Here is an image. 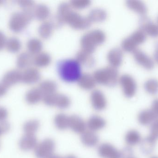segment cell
I'll return each instance as SVG.
<instances>
[{"mask_svg": "<svg viewBox=\"0 0 158 158\" xmlns=\"http://www.w3.org/2000/svg\"><path fill=\"white\" fill-rule=\"evenodd\" d=\"M57 72L60 79L65 82H77L81 75V66L76 59L60 61L57 65Z\"/></svg>", "mask_w": 158, "mask_h": 158, "instance_id": "1", "label": "cell"}, {"mask_svg": "<svg viewBox=\"0 0 158 158\" xmlns=\"http://www.w3.org/2000/svg\"><path fill=\"white\" fill-rule=\"evenodd\" d=\"M106 36L102 30L95 29L85 33L80 40L81 50L93 54L97 47L103 44L106 41Z\"/></svg>", "mask_w": 158, "mask_h": 158, "instance_id": "2", "label": "cell"}, {"mask_svg": "<svg viewBox=\"0 0 158 158\" xmlns=\"http://www.w3.org/2000/svg\"><path fill=\"white\" fill-rule=\"evenodd\" d=\"M93 75L97 83L108 87L115 86L120 77L118 69L109 66L96 70Z\"/></svg>", "mask_w": 158, "mask_h": 158, "instance_id": "3", "label": "cell"}, {"mask_svg": "<svg viewBox=\"0 0 158 158\" xmlns=\"http://www.w3.org/2000/svg\"><path fill=\"white\" fill-rule=\"evenodd\" d=\"M33 18V11L15 12L8 21L9 29L15 33H19L27 28Z\"/></svg>", "mask_w": 158, "mask_h": 158, "instance_id": "4", "label": "cell"}, {"mask_svg": "<svg viewBox=\"0 0 158 158\" xmlns=\"http://www.w3.org/2000/svg\"><path fill=\"white\" fill-rule=\"evenodd\" d=\"M42 101L48 106L56 107L60 109H67L71 105V100L68 96L57 92L44 95Z\"/></svg>", "mask_w": 158, "mask_h": 158, "instance_id": "5", "label": "cell"}, {"mask_svg": "<svg viewBox=\"0 0 158 158\" xmlns=\"http://www.w3.org/2000/svg\"><path fill=\"white\" fill-rule=\"evenodd\" d=\"M65 23L77 30H83L90 28L92 23L87 18L72 10L64 18Z\"/></svg>", "mask_w": 158, "mask_h": 158, "instance_id": "6", "label": "cell"}, {"mask_svg": "<svg viewBox=\"0 0 158 158\" xmlns=\"http://www.w3.org/2000/svg\"><path fill=\"white\" fill-rule=\"evenodd\" d=\"M56 148V143L51 138H46L38 144L34 149L37 158H48L53 155Z\"/></svg>", "mask_w": 158, "mask_h": 158, "instance_id": "7", "label": "cell"}, {"mask_svg": "<svg viewBox=\"0 0 158 158\" xmlns=\"http://www.w3.org/2000/svg\"><path fill=\"white\" fill-rule=\"evenodd\" d=\"M118 83L123 94L127 97H131L136 92L137 83L133 77L131 75L127 74L122 75L119 77Z\"/></svg>", "mask_w": 158, "mask_h": 158, "instance_id": "8", "label": "cell"}, {"mask_svg": "<svg viewBox=\"0 0 158 158\" xmlns=\"http://www.w3.org/2000/svg\"><path fill=\"white\" fill-rule=\"evenodd\" d=\"M90 100L93 108L97 111H102L106 108V98L104 93L100 90H93L90 96Z\"/></svg>", "mask_w": 158, "mask_h": 158, "instance_id": "9", "label": "cell"}, {"mask_svg": "<svg viewBox=\"0 0 158 158\" xmlns=\"http://www.w3.org/2000/svg\"><path fill=\"white\" fill-rule=\"evenodd\" d=\"M133 54L135 60L139 66L147 70H151L154 68V60L143 51L137 49Z\"/></svg>", "mask_w": 158, "mask_h": 158, "instance_id": "10", "label": "cell"}, {"mask_svg": "<svg viewBox=\"0 0 158 158\" xmlns=\"http://www.w3.org/2000/svg\"><path fill=\"white\" fill-rule=\"evenodd\" d=\"M41 75L38 68L31 66L22 71L21 82L27 84H33L39 82Z\"/></svg>", "mask_w": 158, "mask_h": 158, "instance_id": "11", "label": "cell"}, {"mask_svg": "<svg viewBox=\"0 0 158 158\" xmlns=\"http://www.w3.org/2000/svg\"><path fill=\"white\" fill-rule=\"evenodd\" d=\"M140 29L143 31L146 35L152 37L158 36V25L153 22L146 16H142L140 19Z\"/></svg>", "mask_w": 158, "mask_h": 158, "instance_id": "12", "label": "cell"}, {"mask_svg": "<svg viewBox=\"0 0 158 158\" xmlns=\"http://www.w3.org/2000/svg\"><path fill=\"white\" fill-rule=\"evenodd\" d=\"M21 79L22 71L19 69H12L4 74L1 82L9 88L21 82Z\"/></svg>", "mask_w": 158, "mask_h": 158, "instance_id": "13", "label": "cell"}, {"mask_svg": "<svg viewBox=\"0 0 158 158\" xmlns=\"http://www.w3.org/2000/svg\"><path fill=\"white\" fill-rule=\"evenodd\" d=\"M123 59V51L118 47L110 49L107 55V60L109 66L116 69L121 66Z\"/></svg>", "mask_w": 158, "mask_h": 158, "instance_id": "14", "label": "cell"}, {"mask_svg": "<svg viewBox=\"0 0 158 158\" xmlns=\"http://www.w3.org/2000/svg\"><path fill=\"white\" fill-rule=\"evenodd\" d=\"M38 144V140L35 135L25 134L19 140V146L21 150L27 152L34 150Z\"/></svg>", "mask_w": 158, "mask_h": 158, "instance_id": "15", "label": "cell"}, {"mask_svg": "<svg viewBox=\"0 0 158 158\" xmlns=\"http://www.w3.org/2000/svg\"><path fill=\"white\" fill-rule=\"evenodd\" d=\"M98 155L102 158H120L119 153L113 146L109 143H103L98 147Z\"/></svg>", "mask_w": 158, "mask_h": 158, "instance_id": "16", "label": "cell"}, {"mask_svg": "<svg viewBox=\"0 0 158 158\" xmlns=\"http://www.w3.org/2000/svg\"><path fill=\"white\" fill-rule=\"evenodd\" d=\"M75 59L81 66L92 68L95 65V59L93 56V54L81 49L77 53Z\"/></svg>", "mask_w": 158, "mask_h": 158, "instance_id": "17", "label": "cell"}, {"mask_svg": "<svg viewBox=\"0 0 158 158\" xmlns=\"http://www.w3.org/2000/svg\"><path fill=\"white\" fill-rule=\"evenodd\" d=\"M69 128L76 133L82 134L86 131L87 126L82 118L73 115L69 116Z\"/></svg>", "mask_w": 158, "mask_h": 158, "instance_id": "18", "label": "cell"}, {"mask_svg": "<svg viewBox=\"0 0 158 158\" xmlns=\"http://www.w3.org/2000/svg\"><path fill=\"white\" fill-rule=\"evenodd\" d=\"M77 82L79 87L85 91H93L97 84L93 75L88 73L82 74Z\"/></svg>", "mask_w": 158, "mask_h": 158, "instance_id": "19", "label": "cell"}, {"mask_svg": "<svg viewBox=\"0 0 158 158\" xmlns=\"http://www.w3.org/2000/svg\"><path fill=\"white\" fill-rule=\"evenodd\" d=\"M87 17L92 24L102 23L106 19L107 13L103 8L95 7L91 10Z\"/></svg>", "mask_w": 158, "mask_h": 158, "instance_id": "20", "label": "cell"}, {"mask_svg": "<svg viewBox=\"0 0 158 158\" xmlns=\"http://www.w3.org/2000/svg\"><path fill=\"white\" fill-rule=\"evenodd\" d=\"M33 56L27 51L20 53L16 59V66L19 70H25L33 65Z\"/></svg>", "mask_w": 158, "mask_h": 158, "instance_id": "21", "label": "cell"}, {"mask_svg": "<svg viewBox=\"0 0 158 158\" xmlns=\"http://www.w3.org/2000/svg\"><path fill=\"white\" fill-rule=\"evenodd\" d=\"M33 17L40 21L48 20L51 15L50 8L44 4H39L35 6L33 10Z\"/></svg>", "mask_w": 158, "mask_h": 158, "instance_id": "22", "label": "cell"}, {"mask_svg": "<svg viewBox=\"0 0 158 158\" xmlns=\"http://www.w3.org/2000/svg\"><path fill=\"white\" fill-rule=\"evenodd\" d=\"M106 124V122L103 118L97 115H94L89 118L86 126L89 130L95 132L104 129Z\"/></svg>", "mask_w": 158, "mask_h": 158, "instance_id": "23", "label": "cell"}, {"mask_svg": "<svg viewBox=\"0 0 158 158\" xmlns=\"http://www.w3.org/2000/svg\"><path fill=\"white\" fill-rule=\"evenodd\" d=\"M43 94L38 87H34L29 90L25 95V100L29 105H34L42 101Z\"/></svg>", "mask_w": 158, "mask_h": 158, "instance_id": "24", "label": "cell"}, {"mask_svg": "<svg viewBox=\"0 0 158 158\" xmlns=\"http://www.w3.org/2000/svg\"><path fill=\"white\" fill-rule=\"evenodd\" d=\"M52 60V57L50 54L42 51L33 56V65L37 68H43L48 66Z\"/></svg>", "mask_w": 158, "mask_h": 158, "instance_id": "25", "label": "cell"}, {"mask_svg": "<svg viewBox=\"0 0 158 158\" xmlns=\"http://www.w3.org/2000/svg\"><path fill=\"white\" fill-rule=\"evenodd\" d=\"M126 5L129 9L138 14L142 17L146 16L147 13V7L145 4L142 1L129 0L126 2Z\"/></svg>", "mask_w": 158, "mask_h": 158, "instance_id": "26", "label": "cell"}, {"mask_svg": "<svg viewBox=\"0 0 158 158\" xmlns=\"http://www.w3.org/2000/svg\"><path fill=\"white\" fill-rule=\"evenodd\" d=\"M98 135L92 131L87 130L81 134V141L85 146L94 147L97 145L99 142Z\"/></svg>", "mask_w": 158, "mask_h": 158, "instance_id": "27", "label": "cell"}, {"mask_svg": "<svg viewBox=\"0 0 158 158\" xmlns=\"http://www.w3.org/2000/svg\"><path fill=\"white\" fill-rule=\"evenodd\" d=\"M55 29L51 20H46L42 22L38 29L39 36L41 39L47 40L52 35Z\"/></svg>", "mask_w": 158, "mask_h": 158, "instance_id": "28", "label": "cell"}, {"mask_svg": "<svg viewBox=\"0 0 158 158\" xmlns=\"http://www.w3.org/2000/svg\"><path fill=\"white\" fill-rule=\"evenodd\" d=\"M43 48V44L41 40L39 38H31L27 42V51L32 55H36L42 52Z\"/></svg>", "mask_w": 158, "mask_h": 158, "instance_id": "29", "label": "cell"}, {"mask_svg": "<svg viewBox=\"0 0 158 158\" xmlns=\"http://www.w3.org/2000/svg\"><path fill=\"white\" fill-rule=\"evenodd\" d=\"M57 83L54 81L46 79L40 82L38 88L44 96L57 92Z\"/></svg>", "mask_w": 158, "mask_h": 158, "instance_id": "30", "label": "cell"}, {"mask_svg": "<svg viewBox=\"0 0 158 158\" xmlns=\"http://www.w3.org/2000/svg\"><path fill=\"white\" fill-rule=\"evenodd\" d=\"M56 127L60 130H64L69 128V116L64 113H59L55 117Z\"/></svg>", "mask_w": 158, "mask_h": 158, "instance_id": "31", "label": "cell"}, {"mask_svg": "<svg viewBox=\"0 0 158 158\" xmlns=\"http://www.w3.org/2000/svg\"><path fill=\"white\" fill-rule=\"evenodd\" d=\"M22 45L20 40L16 37H11L7 39L5 48L8 52L17 53L21 50Z\"/></svg>", "mask_w": 158, "mask_h": 158, "instance_id": "32", "label": "cell"}, {"mask_svg": "<svg viewBox=\"0 0 158 158\" xmlns=\"http://www.w3.org/2000/svg\"><path fill=\"white\" fill-rule=\"evenodd\" d=\"M40 127V122L37 120H31L25 122L23 131L25 134L35 135Z\"/></svg>", "mask_w": 158, "mask_h": 158, "instance_id": "33", "label": "cell"}, {"mask_svg": "<svg viewBox=\"0 0 158 158\" xmlns=\"http://www.w3.org/2000/svg\"><path fill=\"white\" fill-rule=\"evenodd\" d=\"M138 45L133 41L132 39L129 37L125 38L122 42L121 48L122 51L126 53H133L137 48Z\"/></svg>", "mask_w": 158, "mask_h": 158, "instance_id": "34", "label": "cell"}, {"mask_svg": "<svg viewBox=\"0 0 158 158\" xmlns=\"http://www.w3.org/2000/svg\"><path fill=\"white\" fill-rule=\"evenodd\" d=\"M72 10L73 8L71 7L69 3L67 2L62 3L58 6L56 15L65 23V18Z\"/></svg>", "mask_w": 158, "mask_h": 158, "instance_id": "35", "label": "cell"}, {"mask_svg": "<svg viewBox=\"0 0 158 158\" xmlns=\"http://www.w3.org/2000/svg\"><path fill=\"white\" fill-rule=\"evenodd\" d=\"M144 88L149 93H157L158 92V80L155 78L148 79L144 83Z\"/></svg>", "mask_w": 158, "mask_h": 158, "instance_id": "36", "label": "cell"}, {"mask_svg": "<svg viewBox=\"0 0 158 158\" xmlns=\"http://www.w3.org/2000/svg\"><path fill=\"white\" fill-rule=\"evenodd\" d=\"M130 36L138 46L143 43L146 40L147 35L140 29L134 32Z\"/></svg>", "mask_w": 158, "mask_h": 158, "instance_id": "37", "label": "cell"}, {"mask_svg": "<svg viewBox=\"0 0 158 158\" xmlns=\"http://www.w3.org/2000/svg\"><path fill=\"white\" fill-rule=\"evenodd\" d=\"M73 9L82 10L88 7L91 5L89 0H73L69 3Z\"/></svg>", "mask_w": 158, "mask_h": 158, "instance_id": "38", "label": "cell"}, {"mask_svg": "<svg viewBox=\"0 0 158 158\" xmlns=\"http://www.w3.org/2000/svg\"><path fill=\"white\" fill-rule=\"evenodd\" d=\"M18 3L23 11H33L36 6L35 2L31 0H20Z\"/></svg>", "mask_w": 158, "mask_h": 158, "instance_id": "39", "label": "cell"}, {"mask_svg": "<svg viewBox=\"0 0 158 158\" xmlns=\"http://www.w3.org/2000/svg\"><path fill=\"white\" fill-rule=\"evenodd\" d=\"M10 124L6 121L0 122V130L2 134L8 132L10 130Z\"/></svg>", "mask_w": 158, "mask_h": 158, "instance_id": "40", "label": "cell"}, {"mask_svg": "<svg viewBox=\"0 0 158 158\" xmlns=\"http://www.w3.org/2000/svg\"><path fill=\"white\" fill-rule=\"evenodd\" d=\"M7 40L4 32L0 30V51L5 48Z\"/></svg>", "mask_w": 158, "mask_h": 158, "instance_id": "41", "label": "cell"}, {"mask_svg": "<svg viewBox=\"0 0 158 158\" xmlns=\"http://www.w3.org/2000/svg\"><path fill=\"white\" fill-rule=\"evenodd\" d=\"M8 115L7 109L2 107H0V122L6 121Z\"/></svg>", "mask_w": 158, "mask_h": 158, "instance_id": "42", "label": "cell"}, {"mask_svg": "<svg viewBox=\"0 0 158 158\" xmlns=\"http://www.w3.org/2000/svg\"><path fill=\"white\" fill-rule=\"evenodd\" d=\"M8 89L2 82H0V97H2L6 93Z\"/></svg>", "mask_w": 158, "mask_h": 158, "instance_id": "43", "label": "cell"}, {"mask_svg": "<svg viewBox=\"0 0 158 158\" xmlns=\"http://www.w3.org/2000/svg\"><path fill=\"white\" fill-rule=\"evenodd\" d=\"M154 59L158 64V42L155 45L154 52Z\"/></svg>", "mask_w": 158, "mask_h": 158, "instance_id": "44", "label": "cell"}, {"mask_svg": "<svg viewBox=\"0 0 158 158\" xmlns=\"http://www.w3.org/2000/svg\"><path fill=\"white\" fill-rule=\"evenodd\" d=\"M57 158H77L75 156L73 155H69V156H66L65 157L60 156H58Z\"/></svg>", "mask_w": 158, "mask_h": 158, "instance_id": "45", "label": "cell"}, {"mask_svg": "<svg viewBox=\"0 0 158 158\" xmlns=\"http://www.w3.org/2000/svg\"><path fill=\"white\" fill-rule=\"evenodd\" d=\"M2 1H1V0H0V5H1V4H2Z\"/></svg>", "mask_w": 158, "mask_h": 158, "instance_id": "46", "label": "cell"}, {"mask_svg": "<svg viewBox=\"0 0 158 158\" xmlns=\"http://www.w3.org/2000/svg\"><path fill=\"white\" fill-rule=\"evenodd\" d=\"M157 24L158 25V16L157 17Z\"/></svg>", "mask_w": 158, "mask_h": 158, "instance_id": "47", "label": "cell"}, {"mask_svg": "<svg viewBox=\"0 0 158 158\" xmlns=\"http://www.w3.org/2000/svg\"><path fill=\"white\" fill-rule=\"evenodd\" d=\"M0 146H1V144H0Z\"/></svg>", "mask_w": 158, "mask_h": 158, "instance_id": "48", "label": "cell"}]
</instances>
